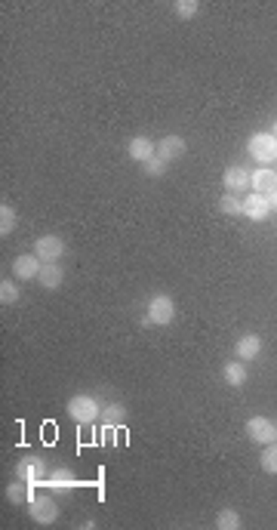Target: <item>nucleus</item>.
Listing matches in <instances>:
<instances>
[{
	"mask_svg": "<svg viewBox=\"0 0 277 530\" xmlns=\"http://www.w3.org/2000/svg\"><path fill=\"white\" fill-rule=\"evenodd\" d=\"M65 413H68L77 425H92L102 416V407H99V401L92 395H71Z\"/></svg>",
	"mask_w": 277,
	"mask_h": 530,
	"instance_id": "1",
	"label": "nucleus"
},
{
	"mask_svg": "<svg viewBox=\"0 0 277 530\" xmlns=\"http://www.w3.org/2000/svg\"><path fill=\"white\" fill-rule=\"evenodd\" d=\"M173 321H175V300H173V296H166V293L151 296L145 324H154V327H170Z\"/></svg>",
	"mask_w": 277,
	"mask_h": 530,
	"instance_id": "2",
	"label": "nucleus"
},
{
	"mask_svg": "<svg viewBox=\"0 0 277 530\" xmlns=\"http://www.w3.org/2000/svg\"><path fill=\"white\" fill-rule=\"evenodd\" d=\"M249 154H253L256 164L262 166H271L277 164V136L274 133H256L253 139H249Z\"/></svg>",
	"mask_w": 277,
	"mask_h": 530,
	"instance_id": "3",
	"label": "nucleus"
},
{
	"mask_svg": "<svg viewBox=\"0 0 277 530\" xmlns=\"http://www.w3.org/2000/svg\"><path fill=\"white\" fill-rule=\"evenodd\" d=\"M16 478L25 481V484H43L50 478V469H46L43 457H22L16 462Z\"/></svg>",
	"mask_w": 277,
	"mask_h": 530,
	"instance_id": "4",
	"label": "nucleus"
},
{
	"mask_svg": "<svg viewBox=\"0 0 277 530\" xmlns=\"http://www.w3.org/2000/svg\"><path fill=\"white\" fill-rule=\"evenodd\" d=\"M34 256L40 263H59L65 256V240L59 235H40L34 240Z\"/></svg>",
	"mask_w": 277,
	"mask_h": 530,
	"instance_id": "5",
	"label": "nucleus"
},
{
	"mask_svg": "<svg viewBox=\"0 0 277 530\" xmlns=\"http://www.w3.org/2000/svg\"><path fill=\"white\" fill-rule=\"evenodd\" d=\"M246 435H249V441L265 447V444L277 441V425H274V420H268V416H253V420H246Z\"/></svg>",
	"mask_w": 277,
	"mask_h": 530,
	"instance_id": "6",
	"label": "nucleus"
},
{
	"mask_svg": "<svg viewBox=\"0 0 277 530\" xmlns=\"http://www.w3.org/2000/svg\"><path fill=\"white\" fill-rule=\"evenodd\" d=\"M28 509H31V521H37V524H55L59 521V506H55V499L53 497H34L31 503H28Z\"/></svg>",
	"mask_w": 277,
	"mask_h": 530,
	"instance_id": "7",
	"label": "nucleus"
},
{
	"mask_svg": "<svg viewBox=\"0 0 277 530\" xmlns=\"http://www.w3.org/2000/svg\"><path fill=\"white\" fill-rule=\"evenodd\" d=\"M43 487H50L53 494H71V490L77 487V475H74L68 466H55L50 472V478L43 481Z\"/></svg>",
	"mask_w": 277,
	"mask_h": 530,
	"instance_id": "8",
	"label": "nucleus"
},
{
	"mask_svg": "<svg viewBox=\"0 0 277 530\" xmlns=\"http://www.w3.org/2000/svg\"><path fill=\"white\" fill-rule=\"evenodd\" d=\"M40 268H43V263L34 253H22V256L13 259V275L18 277V281H37Z\"/></svg>",
	"mask_w": 277,
	"mask_h": 530,
	"instance_id": "9",
	"label": "nucleus"
},
{
	"mask_svg": "<svg viewBox=\"0 0 277 530\" xmlns=\"http://www.w3.org/2000/svg\"><path fill=\"white\" fill-rule=\"evenodd\" d=\"M222 182H225V191H249L253 189V173L246 170V166H228L225 176H222Z\"/></svg>",
	"mask_w": 277,
	"mask_h": 530,
	"instance_id": "10",
	"label": "nucleus"
},
{
	"mask_svg": "<svg viewBox=\"0 0 277 530\" xmlns=\"http://www.w3.org/2000/svg\"><path fill=\"white\" fill-rule=\"evenodd\" d=\"M268 213H271V207H268V198L259 191H249L244 198V216L253 219V222H265Z\"/></svg>",
	"mask_w": 277,
	"mask_h": 530,
	"instance_id": "11",
	"label": "nucleus"
},
{
	"mask_svg": "<svg viewBox=\"0 0 277 530\" xmlns=\"http://www.w3.org/2000/svg\"><path fill=\"white\" fill-rule=\"evenodd\" d=\"M234 355H237V361H256L259 355H262V336H259V333L240 336L234 342Z\"/></svg>",
	"mask_w": 277,
	"mask_h": 530,
	"instance_id": "12",
	"label": "nucleus"
},
{
	"mask_svg": "<svg viewBox=\"0 0 277 530\" xmlns=\"http://www.w3.org/2000/svg\"><path fill=\"white\" fill-rule=\"evenodd\" d=\"M126 152H129L133 161L145 164L148 157L157 154V142H154V139H148V136H133V139H129V145H126Z\"/></svg>",
	"mask_w": 277,
	"mask_h": 530,
	"instance_id": "13",
	"label": "nucleus"
},
{
	"mask_svg": "<svg viewBox=\"0 0 277 530\" xmlns=\"http://www.w3.org/2000/svg\"><path fill=\"white\" fill-rule=\"evenodd\" d=\"M65 281V272H62V265L59 263H43L40 268V275H37V284L43 287V290H59Z\"/></svg>",
	"mask_w": 277,
	"mask_h": 530,
	"instance_id": "14",
	"label": "nucleus"
},
{
	"mask_svg": "<svg viewBox=\"0 0 277 530\" xmlns=\"http://www.w3.org/2000/svg\"><path fill=\"white\" fill-rule=\"evenodd\" d=\"M185 154V139L182 136H163L161 142H157V157H163L166 164L175 161V157Z\"/></svg>",
	"mask_w": 277,
	"mask_h": 530,
	"instance_id": "15",
	"label": "nucleus"
},
{
	"mask_svg": "<svg viewBox=\"0 0 277 530\" xmlns=\"http://www.w3.org/2000/svg\"><path fill=\"white\" fill-rule=\"evenodd\" d=\"M222 379L228 383V388H240V386H246V379H249L246 364H244V361H228V364L222 367Z\"/></svg>",
	"mask_w": 277,
	"mask_h": 530,
	"instance_id": "16",
	"label": "nucleus"
},
{
	"mask_svg": "<svg viewBox=\"0 0 277 530\" xmlns=\"http://www.w3.org/2000/svg\"><path fill=\"white\" fill-rule=\"evenodd\" d=\"M274 189H277V173H274V166H259V170L253 173V191L268 194V191H274Z\"/></svg>",
	"mask_w": 277,
	"mask_h": 530,
	"instance_id": "17",
	"label": "nucleus"
},
{
	"mask_svg": "<svg viewBox=\"0 0 277 530\" xmlns=\"http://www.w3.org/2000/svg\"><path fill=\"white\" fill-rule=\"evenodd\" d=\"M102 423H105L108 429H124V425H126V407L120 401L105 404V410H102Z\"/></svg>",
	"mask_w": 277,
	"mask_h": 530,
	"instance_id": "18",
	"label": "nucleus"
},
{
	"mask_svg": "<svg viewBox=\"0 0 277 530\" xmlns=\"http://www.w3.org/2000/svg\"><path fill=\"white\" fill-rule=\"evenodd\" d=\"M6 499L13 506H25V503H31L34 499V484H25V481H13V484L6 487Z\"/></svg>",
	"mask_w": 277,
	"mask_h": 530,
	"instance_id": "19",
	"label": "nucleus"
},
{
	"mask_svg": "<svg viewBox=\"0 0 277 530\" xmlns=\"http://www.w3.org/2000/svg\"><path fill=\"white\" fill-rule=\"evenodd\" d=\"M219 210H222V216H244V201H240L237 194L225 191L219 201Z\"/></svg>",
	"mask_w": 277,
	"mask_h": 530,
	"instance_id": "20",
	"label": "nucleus"
},
{
	"mask_svg": "<svg viewBox=\"0 0 277 530\" xmlns=\"http://www.w3.org/2000/svg\"><path fill=\"white\" fill-rule=\"evenodd\" d=\"M16 207H9V203H0V235H13L16 231Z\"/></svg>",
	"mask_w": 277,
	"mask_h": 530,
	"instance_id": "21",
	"label": "nucleus"
},
{
	"mask_svg": "<svg viewBox=\"0 0 277 530\" xmlns=\"http://www.w3.org/2000/svg\"><path fill=\"white\" fill-rule=\"evenodd\" d=\"M259 462H262V472H268V475H277V441L274 444H265Z\"/></svg>",
	"mask_w": 277,
	"mask_h": 530,
	"instance_id": "22",
	"label": "nucleus"
},
{
	"mask_svg": "<svg viewBox=\"0 0 277 530\" xmlns=\"http://www.w3.org/2000/svg\"><path fill=\"white\" fill-rule=\"evenodd\" d=\"M197 9H200L197 0H175V4H173V13L179 16L182 22H188V18L197 16Z\"/></svg>",
	"mask_w": 277,
	"mask_h": 530,
	"instance_id": "23",
	"label": "nucleus"
},
{
	"mask_svg": "<svg viewBox=\"0 0 277 530\" xmlns=\"http://www.w3.org/2000/svg\"><path fill=\"white\" fill-rule=\"evenodd\" d=\"M216 527L219 530H237L240 527V515L234 512V509H222V512L216 515Z\"/></svg>",
	"mask_w": 277,
	"mask_h": 530,
	"instance_id": "24",
	"label": "nucleus"
},
{
	"mask_svg": "<svg viewBox=\"0 0 277 530\" xmlns=\"http://www.w3.org/2000/svg\"><path fill=\"white\" fill-rule=\"evenodd\" d=\"M0 302L4 305H16L18 302V287H16V281H0Z\"/></svg>",
	"mask_w": 277,
	"mask_h": 530,
	"instance_id": "25",
	"label": "nucleus"
},
{
	"mask_svg": "<svg viewBox=\"0 0 277 530\" xmlns=\"http://www.w3.org/2000/svg\"><path fill=\"white\" fill-rule=\"evenodd\" d=\"M145 173L148 176H163L166 173V161H163V157H148V161H145Z\"/></svg>",
	"mask_w": 277,
	"mask_h": 530,
	"instance_id": "26",
	"label": "nucleus"
},
{
	"mask_svg": "<svg viewBox=\"0 0 277 530\" xmlns=\"http://www.w3.org/2000/svg\"><path fill=\"white\" fill-rule=\"evenodd\" d=\"M265 198H268V207H271V210H277V189H274V191H268Z\"/></svg>",
	"mask_w": 277,
	"mask_h": 530,
	"instance_id": "27",
	"label": "nucleus"
},
{
	"mask_svg": "<svg viewBox=\"0 0 277 530\" xmlns=\"http://www.w3.org/2000/svg\"><path fill=\"white\" fill-rule=\"evenodd\" d=\"M274 136H277V120H274Z\"/></svg>",
	"mask_w": 277,
	"mask_h": 530,
	"instance_id": "28",
	"label": "nucleus"
},
{
	"mask_svg": "<svg viewBox=\"0 0 277 530\" xmlns=\"http://www.w3.org/2000/svg\"><path fill=\"white\" fill-rule=\"evenodd\" d=\"M274 173H277V166H274Z\"/></svg>",
	"mask_w": 277,
	"mask_h": 530,
	"instance_id": "29",
	"label": "nucleus"
},
{
	"mask_svg": "<svg viewBox=\"0 0 277 530\" xmlns=\"http://www.w3.org/2000/svg\"><path fill=\"white\" fill-rule=\"evenodd\" d=\"M274 425H277V420H274Z\"/></svg>",
	"mask_w": 277,
	"mask_h": 530,
	"instance_id": "30",
	"label": "nucleus"
}]
</instances>
